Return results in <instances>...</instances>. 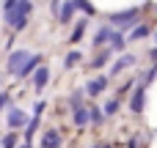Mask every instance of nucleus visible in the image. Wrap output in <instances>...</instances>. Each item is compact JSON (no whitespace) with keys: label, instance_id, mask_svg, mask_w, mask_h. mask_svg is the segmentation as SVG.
<instances>
[{"label":"nucleus","instance_id":"f257e3e1","mask_svg":"<svg viewBox=\"0 0 157 148\" xmlns=\"http://www.w3.org/2000/svg\"><path fill=\"white\" fill-rule=\"evenodd\" d=\"M30 8H33L30 0H6V3H3V16H6V22H8L14 30H22V27L28 25Z\"/></svg>","mask_w":157,"mask_h":148},{"label":"nucleus","instance_id":"f03ea898","mask_svg":"<svg viewBox=\"0 0 157 148\" xmlns=\"http://www.w3.org/2000/svg\"><path fill=\"white\" fill-rule=\"evenodd\" d=\"M135 19H138V8H127V11L110 14V22L119 25V27H130V25H135Z\"/></svg>","mask_w":157,"mask_h":148},{"label":"nucleus","instance_id":"7ed1b4c3","mask_svg":"<svg viewBox=\"0 0 157 148\" xmlns=\"http://www.w3.org/2000/svg\"><path fill=\"white\" fill-rule=\"evenodd\" d=\"M28 58H30V55H28L25 49H17V52H11V55H8V71L19 77V71L25 69V63H28Z\"/></svg>","mask_w":157,"mask_h":148},{"label":"nucleus","instance_id":"20e7f679","mask_svg":"<svg viewBox=\"0 0 157 148\" xmlns=\"http://www.w3.org/2000/svg\"><path fill=\"white\" fill-rule=\"evenodd\" d=\"M75 11H77L75 0H63V3H61V8H58V22L69 25V22H72V16H75Z\"/></svg>","mask_w":157,"mask_h":148},{"label":"nucleus","instance_id":"39448f33","mask_svg":"<svg viewBox=\"0 0 157 148\" xmlns=\"http://www.w3.org/2000/svg\"><path fill=\"white\" fill-rule=\"evenodd\" d=\"M144 104H146V88H144V85H138V88H135V93H132L130 107H132V113H144Z\"/></svg>","mask_w":157,"mask_h":148},{"label":"nucleus","instance_id":"423d86ee","mask_svg":"<svg viewBox=\"0 0 157 148\" xmlns=\"http://www.w3.org/2000/svg\"><path fill=\"white\" fill-rule=\"evenodd\" d=\"M58 146H61V135L55 129H47L41 135V148H58Z\"/></svg>","mask_w":157,"mask_h":148},{"label":"nucleus","instance_id":"0eeeda50","mask_svg":"<svg viewBox=\"0 0 157 148\" xmlns=\"http://www.w3.org/2000/svg\"><path fill=\"white\" fill-rule=\"evenodd\" d=\"M47 80H50V69H47V66H39V69H36V74H33V88H36V91H41V88L47 85Z\"/></svg>","mask_w":157,"mask_h":148},{"label":"nucleus","instance_id":"6e6552de","mask_svg":"<svg viewBox=\"0 0 157 148\" xmlns=\"http://www.w3.org/2000/svg\"><path fill=\"white\" fill-rule=\"evenodd\" d=\"M105 88H108V80H105V77H97V80H91V82L86 85V93H88V96H97V93H102Z\"/></svg>","mask_w":157,"mask_h":148},{"label":"nucleus","instance_id":"1a4fd4ad","mask_svg":"<svg viewBox=\"0 0 157 148\" xmlns=\"http://www.w3.org/2000/svg\"><path fill=\"white\" fill-rule=\"evenodd\" d=\"M8 126H14V129H17V126H25V113L17 110V107L8 110Z\"/></svg>","mask_w":157,"mask_h":148},{"label":"nucleus","instance_id":"9d476101","mask_svg":"<svg viewBox=\"0 0 157 148\" xmlns=\"http://www.w3.org/2000/svg\"><path fill=\"white\" fill-rule=\"evenodd\" d=\"M132 63H135V58H132V55H121V58L116 60V66H113V74H121V71H124V69H130Z\"/></svg>","mask_w":157,"mask_h":148},{"label":"nucleus","instance_id":"9b49d317","mask_svg":"<svg viewBox=\"0 0 157 148\" xmlns=\"http://www.w3.org/2000/svg\"><path fill=\"white\" fill-rule=\"evenodd\" d=\"M88 121H91L88 107H75V124H77V126H86Z\"/></svg>","mask_w":157,"mask_h":148},{"label":"nucleus","instance_id":"f8f14e48","mask_svg":"<svg viewBox=\"0 0 157 148\" xmlns=\"http://www.w3.org/2000/svg\"><path fill=\"white\" fill-rule=\"evenodd\" d=\"M39 63H41V58H39V55H30V58H28V63H25V69L19 71V77H28L30 71H36V69H39Z\"/></svg>","mask_w":157,"mask_h":148},{"label":"nucleus","instance_id":"ddd939ff","mask_svg":"<svg viewBox=\"0 0 157 148\" xmlns=\"http://www.w3.org/2000/svg\"><path fill=\"white\" fill-rule=\"evenodd\" d=\"M108 38H110V27H99V30H97V36H94V41H91V44H94V47H99V44H105V41H108Z\"/></svg>","mask_w":157,"mask_h":148},{"label":"nucleus","instance_id":"4468645a","mask_svg":"<svg viewBox=\"0 0 157 148\" xmlns=\"http://www.w3.org/2000/svg\"><path fill=\"white\" fill-rule=\"evenodd\" d=\"M124 44H127V41H124V36H121V33H110V47H113L116 52H121V49H124Z\"/></svg>","mask_w":157,"mask_h":148},{"label":"nucleus","instance_id":"2eb2a0df","mask_svg":"<svg viewBox=\"0 0 157 148\" xmlns=\"http://www.w3.org/2000/svg\"><path fill=\"white\" fill-rule=\"evenodd\" d=\"M146 36H149V27H144V25H141V27H132V33H130L132 41H135V38H146Z\"/></svg>","mask_w":157,"mask_h":148},{"label":"nucleus","instance_id":"dca6fc26","mask_svg":"<svg viewBox=\"0 0 157 148\" xmlns=\"http://www.w3.org/2000/svg\"><path fill=\"white\" fill-rule=\"evenodd\" d=\"M75 5H77V8H83L88 16H94V5H91L88 0H75Z\"/></svg>","mask_w":157,"mask_h":148},{"label":"nucleus","instance_id":"f3484780","mask_svg":"<svg viewBox=\"0 0 157 148\" xmlns=\"http://www.w3.org/2000/svg\"><path fill=\"white\" fill-rule=\"evenodd\" d=\"M83 30H86V22H80V25L75 27V33H72V38H69V41H72V44H75V41H80V38H83Z\"/></svg>","mask_w":157,"mask_h":148},{"label":"nucleus","instance_id":"a211bd4d","mask_svg":"<svg viewBox=\"0 0 157 148\" xmlns=\"http://www.w3.org/2000/svg\"><path fill=\"white\" fill-rule=\"evenodd\" d=\"M77 60H80V52H69L66 55V66H75Z\"/></svg>","mask_w":157,"mask_h":148},{"label":"nucleus","instance_id":"6ab92c4d","mask_svg":"<svg viewBox=\"0 0 157 148\" xmlns=\"http://www.w3.org/2000/svg\"><path fill=\"white\" fill-rule=\"evenodd\" d=\"M116 110H119V102H116V99H113V102H108V104H105V113H108V115H113V113H116Z\"/></svg>","mask_w":157,"mask_h":148},{"label":"nucleus","instance_id":"aec40b11","mask_svg":"<svg viewBox=\"0 0 157 148\" xmlns=\"http://www.w3.org/2000/svg\"><path fill=\"white\" fill-rule=\"evenodd\" d=\"M88 113H91V121H94V124H99V121H102V113H99L97 107H88Z\"/></svg>","mask_w":157,"mask_h":148},{"label":"nucleus","instance_id":"412c9836","mask_svg":"<svg viewBox=\"0 0 157 148\" xmlns=\"http://www.w3.org/2000/svg\"><path fill=\"white\" fill-rule=\"evenodd\" d=\"M105 63H108V52H105V55H99V58H97L91 66H94V69H99V66H105Z\"/></svg>","mask_w":157,"mask_h":148},{"label":"nucleus","instance_id":"4be33fe9","mask_svg":"<svg viewBox=\"0 0 157 148\" xmlns=\"http://www.w3.org/2000/svg\"><path fill=\"white\" fill-rule=\"evenodd\" d=\"M3 148H14V135H6L3 137Z\"/></svg>","mask_w":157,"mask_h":148},{"label":"nucleus","instance_id":"5701e85b","mask_svg":"<svg viewBox=\"0 0 157 148\" xmlns=\"http://www.w3.org/2000/svg\"><path fill=\"white\" fill-rule=\"evenodd\" d=\"M6 104H8V96H6V93H0V110H3Z\"/></svg>","mask_w":157,"mask_h":148},{"label":"nucleus","instance_id":"b1692460","mask_svg":"<svg viewBox=\"0 0 157 148\" xmlns=\"http://www.w3.org/2000/svg\"><path fill=\"white\" fill-rule=\"evenodd\" d=\"M152 58H157V47H155V49H152Z\"/></svg>","mask_w":157,"mask_h":148},{"label":"nucleus","instance_id":"393cba45","mask_svg":"<svg viewBox=\"0 0 157 148\" xmlns=\"http://www.w3.org/2000/svg\"><path fill=\"white\" fill-rule=\"evenodd\" d=\"M94 148H102V146H94Z\"/></svg>","mask_w":157,"mask_h":148},{"label":"nucleus","instance_id":"a878e982","mask_svg":"<svg viewBox=\"0 0 157 148\" xmlns=\"http://www.w3.org/2000/svg\"><path fill=\"white\" fill-rule=\"evenodd\" d=\"M22 148H30V146H22Z\"/></svg>","mask_w":157,"mask_h":148},{"label":"nucleus","instance_id":"bb28decb","mask_svg":"<svg viewBox=\"0 0 157 148\" xmlns=\"http://www.w3.org/2000/svg\"><path fill=\"white\" fill-rule=\"evenodd\" d=\"M155 38H157V36H155Z\"/></svg>","mask_w":157,"mask_h":148}]
</instances>
